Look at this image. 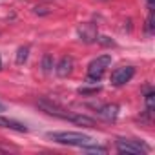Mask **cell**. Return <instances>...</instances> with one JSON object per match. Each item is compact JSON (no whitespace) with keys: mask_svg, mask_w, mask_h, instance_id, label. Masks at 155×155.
Masks as SVG:
<instances>
[{"mask_svg":"<svg viewBox=\"0 0 155 155\" xmlns=\"http://www.w3.org/2000/svg\"><path fill=\"white\" fill-rule=\"evenodd\" d=\"M38 106H40L48 115H53V117H57V119H64V120H71V122L79 124V126H88V128H91V126L95 124V120L90 119V117H86V115L71 113V111L64 110L62 106H58V104H55V102H49V101H44V99L38 101Z\"/></svg>","mask_w":155,"mask_h":155,"instance_id":"1","label":"cell"},{"mask_svg":"<svg viewBox=\"0 0 155 155\" xmlns=\"http://www.w3.org/2000/svg\"><path fill=\"white\" fill-rule=\"evenodd\" d=\"M49 139H53L58 144H68V146H77V148H88L91 144H97V140L86 133H79V131H55L49 133Z\"/></svg>","mask_w":155,"mask_h":155,"instance_id":"2","label":"cell"},{"mask_svg":"<svg viewBox=\"0 0 155 155\" xmlns=\"http://www.w3.org/2000/svg\"><path fill=\"white\" fill-rule=\"evenodd\" d=\"M110 66H111V55H101V57L93 58L88 66V81L90 82L101 81Z\"/></svg>","mask_w":155,"mask_h":155,"instance_id":"3","label":"cell"},{"mask_svg":"<svg viewBox=\"0 0 155 155\" xmlns=\"http://www.w3.org/2000/svg\"><path fill=\"white\" fill-rule=\"evenodd\" d=\"M115 146L120 153H131V155H140V153H146L150 150L144 142L131 140V139H119L115 142Z\"/></svg>","mask_w":155,"mask_h":155,"instance_id":"4","label":"cell"},{"mask_svg":"<svg viewBox=\"0 0 155 155\" xmlns=\"http://www.w3.org/2000/svg\"><path fill=\"white\" fill-rule=\"evenodd\" d=\"M133 75H135V68L122 66V68H119V69H115L111 73V84L113 86H122V84H126V82L131 81Z\"/></svg>","mask_w":155,"mask_h":155,"instance_id":"5","label":"cell"},{"mask_svg":"<svg viewBox=\"0 0 155 155\" xmlns=\"http://www.w3.org/2000/svg\"><path fill=\"white\" fill-rule=\"evenodd\" d=\"M79 37H81V40L86 42V44H91V42L99 40V38H97V37H99V33H97V26L91 24V22L82 24V26L79 28Z\"/></svg>","mask_w":155,"mask_h":155,"instance_id":"6","label":"cell"},{"mask_svg":"<svg viewBox=\"0 0 155 155\" xmlns=\"http://www.w3.org/2000/svg\"><path fill=\"white\" fill-rule=\"evenodd\" d=\"M73 68H75L73 58H71L69 55H66V57H62V58L58 60V64H57L55 71H57V75H58V77L66 79V77H69V75L73 73Z\"/></svg>","mask_w":155,"mask_h":155,"instance_id":"7","label":"cell"},{"mask_svg":"<svg viewBox=\"0 0 155 155\" xmlns=\"http://www.w3.org/2000/svg\"><path fill=\"white\" fill-rule=\"evenodd\" d=\"M95 111L99 117L106 119V120H115L119 117V106L117 104H102V106H95Z\"/></svg>","mask_w":155,"mask_h":155,"instance_id":"8","label":"cell"},{"mask_svg":"<svg viewBox=\"0 0 155 155\" xmlns=\"http://www.w3.org/2000/svg\"><path fill=\"white\" fill-rule=\"evenodd\" d=\"M0 128H8V130H15V131H20V133H26L28 131V126L18 122V120H13V119H8V117H0Z\"/></svg>","mask_w":155,"mask_h":155,"instance_id":"9","label":"cell"},{"mask_svg":"<svg viewBox=\"0 0 155 155\" xmlns=\"http://www.w3.org/2000/svg\"><path fill=\"white\" fill-rule=\"evenodd\" d=\"M53 68H55V60H53V55L46 53V55H44V58H42V69H44L46 73H51V71H53Z\"/></svg>","mask_w":155,"mask_h":155,"instance_id":"10","label":"cell"},{"mask_svg":"<svg viewBox=\"0 0 155 155\" xmlns=\"http://www.w3.org/2000/svg\"><path fill=\"white\" fill-rule=\"evenodd\" d=\"M28 55H29V48L28 46L18 48V51H17V64H24L28 60Z\"/></svg>","mask_w":155,"mask_h":155,"instance_id":"11","label":"cell"},{"mask_svg":"<svg viewBox=\"0 0 155 155\" xmlns=\"http://www.w3.org/2000/svg\"><path fill=\"white\" fill-rule=\"evenodd\" d=\"M144 101H146V110H148V113H151V111H153V106H155V93H153V91H148Z\"/></svg>","mask_w":155,"mask_h":155,"instance_id":"12","label":"cell"},{"mask_svg":"<svg viewBox=\"0 0 155 155\" xmlns=\"http://www.w3.org/2000/svg\"><path fill=\"white\" fill-rule=\"evenodd\" d=\"M97 91H99V88H81V90H79L81 95H93V93H97Z\"/></svg>","mask_w":155,"mask_h":155,"instance_id":"13","label":"cell"},{"mask_svg":"<svg viewBox=\"0 0 155 155\" xmlns=\"http://www.w3.org/2000/svg\"><path fill=\"white\" fill-rule=\"evenodd\" d=\"M148 33H153V15H150L148 18Z\"/></svg>","mask_w":155,"mask_h":155,"instance_id":"14","label":"cell"},{"mask_svg":"<svg viewBox=\"0 0 155 155\" xmlns=\"http://www.w3.org/2000/svg\"><path fill=\"white\" fill-rule=\"evenodd\" d=\"M146 2H148V8H150V11H153V8H155V2H153V0H146Z\"/></svg>","mask_w":155,"mask_h":155,"instance_id":"15","label":"cell"},{"mask_svg":"<svg viewBox=\"0 0 155 155\" xmlns=\"http://www.w3.org/2000/svg\"><path fill=\"white\" fill-rule=\"evenodd\" d=\"M0 111H6V106H4L2 102H0Z\"/></svg>","mask_w":155,"mask_h":155,"instance_id":"16","label":"cell"},{"mask_svg":"<svg viewBox=\"0 0 155 155\" xmlns=\"http://www.w3.org/2000/svg\"><path fill=\"white\" fill-rule=\"evenodd\" d=\"M0 69H2V57H0Z\"/></svg>","mask_w":155,"mask_h":155,"instance_id":"17","label":"cell"}]
</instances>
